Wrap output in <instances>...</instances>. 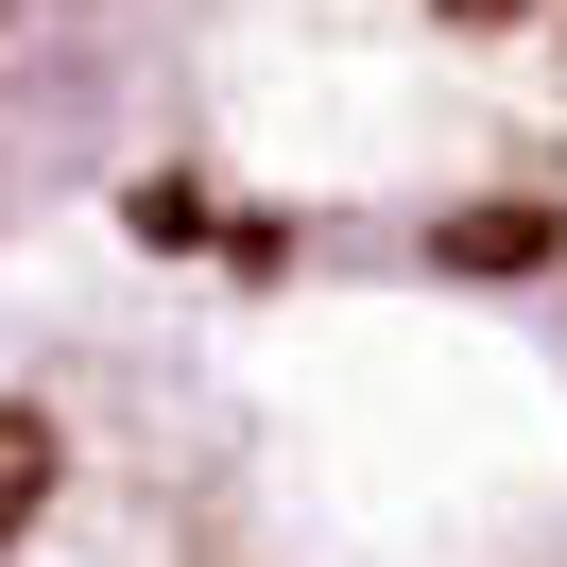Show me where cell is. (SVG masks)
I'll return each mask as SVG.
<instances>
[{
	"label": "cell",
	"instance_id": "cell-1",
	"mask_svg": "<svg viewBox=\"0 0 567 567\" xmlns=\"http://www.w3.org/2000/svg\"><path fill=\"white\" fill-rule=\"evenodd\" d=\"M104 86H121V0H0V207H35V173L86 155Z\"/></svg>",
	"mask_w": 567,
	"mask_h": 567
},
{
	"label": "cell",
	"instance_id": "cell-2",
	"mask_svg": "<svg viewBox=\"0 0 567 567\" xmlns=\"http://www.w3.org/2000/svg\"><path fill=\"white\" fill-rule=\"evenodd\" d=\"M550 241H567V207H464V224H447L430 258H447V276H533Z\"/></svg>",
	"mask_w": 567,
	"mask_h": 567
},
{
	"label": "cell",
	"instance_id": "cell-3",
	"mask_svg": "<svg viewBox=\"0 0 567 567\" xmlns=\"http://www.w3.org/2000/svg\"><path fill=\"white\" fill-rule=\"evenodd\" d=\"M52 516V413H0V550Z\"/></svg>",
	"mask_w": 567,
	"mask_h": 567
}]
</instances>
